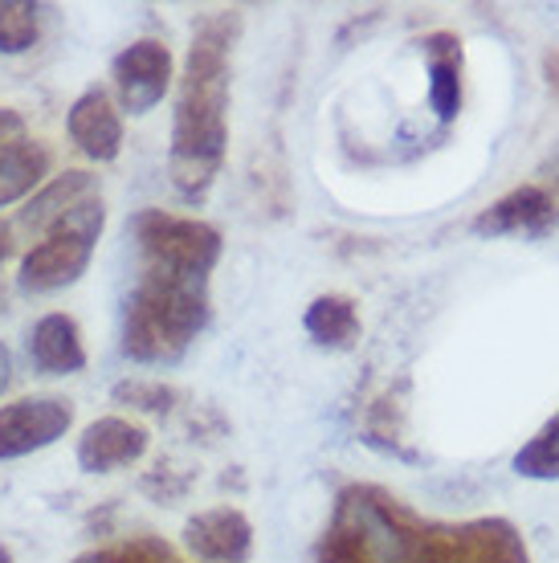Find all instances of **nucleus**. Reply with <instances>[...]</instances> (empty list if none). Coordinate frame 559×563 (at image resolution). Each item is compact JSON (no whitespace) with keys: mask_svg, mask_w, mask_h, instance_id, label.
Returning a JSON list of instances; mask_svg holds the SVG:
<instances>
[{"mask_svg":"<svg viewBox=\"0 0 559 563\" xmlns=\"http://www.w3.org/2000/svg\"><path fill=\"white\" fill-rule=\"evenodd\" d=\"M140 282L127 298L123 352L140 364H176L209 323V274L221 233L196 217L147 209L135 217Z\"/></svg>","mask_w":559,"mask_h":563,"instance_id":"1","label":"nucleus"},{"mask_svg":"<svg viewBox=\"0 0 559 563\" xmlns=\"http://www.w3.org/2000/svg\"><path fill=\"white\" fill-rule=\"evenodd\" d=\"M0 563H13V555H9V548H0Z\"/></svg>","mask_w":559,"mask_h":563,"instance_id":"23","label":"nucleus"},{"mask_svg":"<svg viewBox=\"0 0 559 563\" xmlns=\"http://www.w3.org/2000/svg\"><path fill=\"white\" fill-rule=\"evenodd\" d=\"M50 164L54 155L42 140H13L0 147V209L13 205V200L29 197L37 184L50 176Z\"/></svg>","mask_w":559,"mask_h":563,"instance_id":"14","label":"nucleus"},{"mask_svg":"<svg viewBox=\"0 0 559 563\" xmlns=\"http://www.w3.org/2000/svg\"><path fill=\"white\" fill-rule=\"evenodd\" d=\"M37 42V9L21 0H0V54H25Z\"/></svg>","mask_w":559,"mask_h":563,"instance_id":"17","label":"nucleus"},{"mask_svg":"<svg viewBox=\"0 0 559 563\" xmlns=\"http://www.w3.org/2000/svg\"><path fill=\"white\" fill-rule=\"evenodd\" d=\"M143 453H147V429L123 421V417H102V421L86 424L83 441H78V465L86 474H111L119 465L140 462Z\"/></svg>","mask_w":559,"mask_h":563,"instance_id":"9","label":"nucleus"},{"mask_svg":"<svg viewBox=\"0 0 559 563\" xmlns=\"http://www.w3.org/2000/svg\"><path fill=\"white\" fill-rule=\"evenodd\" d=\"M556 200L544 184H523V188L506 192L503 200H494L490 209L478 212L474 233H482V238H511V233L547 238L556 229Z\"/></svg>","mask_w":559,"mask_h":563,"instance_id":"7","label":"nucleus"},{"mask_svg":"<svg viewBox=\"0 0 559 563\" xmlns=\"http://www.w3.org/2000/svg\"><path fill=\"white\" fill-rule=\"evenodd\" d=\"M515 474L531 482H559V412L515 453Z\"/></svg>","mask_w":559,"mask_h":563,"instance_id":"16","label":"nucleus"},{"mask_svg":"<svg viewBox=\"0 0 559 563\" xmlns=\"http://www.w3.org/2000/svg\"><path fill=\"white\" fill-rule=\"evenodd\" d=\"M29 360L45 376H74L86 367L83 331L70 314H45L29 331Z\"/></svg>","mask_w":559,"mask_h":563,"instance_id":"11","label":"nucleus"},{"mask_svg":"<svg viewBox=\"0 0 559 563\" xmlns=\"http://www.w3.org/2000/svg\"><path fill=\"white\" fill-rule=\"evenodd\" d=\"M78 563H180L168 548L160 543H127V548H107V551H90Z\"/></svg>","mask_w":559,"mask_h":563,"instance_id":"18","label":"nucleus"},{"mask_svg":"<svg viewBox=\"0 0 559 563\" xmlns=\"http://www.w3.org/2000/svg\"><path fill=\"white\" fill-rule=\"evenodd\" d=\"M4 257H9V229L0 225V266H4Z\"/></svg>","mask_w":559,"mask_h":563,"instance_id":"22","label":"nucleus"},{"mask_svg":"<svg viewBox=\"0 0 559 563\" xmlns=\"http://www.w3.org/2000/svg\"><path fill=\"white\" fill-rule=\"evenodd\" d=\"M303 327L322 347H351L360 339V310L343 295H322L307 307Z\"/></svg>","mask_w":559,"mask_h":563,"instance_id":"15","label":"nucleus"},{"mask_svg":"<svg viewBox=\"0 0 559 563\" xmlns=\"http://www.w3.org/2000/svg\"><path fill=\"white\" fill-rule=\"evenodd\" d=\"M9 380H13V355H9V347L0 343V393L9 388Z\"/></svg>","mask_w":559,"mask_h":563,"instance_id":"21","label":"nucleus"},{"mask_svg":"<svg viewBox=\"0 0 559 563\" xmlns=\"http://www.w3.org/2000/svg\"><path fill=\"white\" fill-rule=\"evenodd\" d=\"M556 188H559V159H556ZM556 200V212H559V197H551Z\"/></svg>","mask_w":559,"mask_h":563,"instance_id":"24","label":"nucleus"},{"mask_svg":"<svg viewBox=\"0 0 559 563\" xmlns=\"http://www.w3.org/2000/svg\"><path fill=\"white\" fill-rule=\"evenodd\" d=\"M66 128H70V140L78 143V152L98 159V164L114 159L123 147V119L98 86L74 102L70 114H66Z\"/></svg>","mask_w":559,"mask_h":563,"instance_id":"10","label":"nucleus"},{"mask_svg":"<svg viewBox=\"0 0 559 563\" xmlns=\"http://www.w3.org/2000/svg\"><path fill=\"white\" fill-rule=\"evenodd\" d=\"M319 563H531V555L506 519L434 522L380 486H348Z\"/></svg>","mask_w":559,"mask_h":563,"instance_id":"2","label":"nucleus"},{"mask_svg":"<svg viewBox=\"0 0 559 563\" xmlns=\"http://www.w3.org/2000/svg\"><path fill=\"white\" fill-rule=\"evenodd\" d=\"M21 135H25V119L17 111H9V107H0V147L21 140Z\"/></svg>","mask_w":559,"mask_h":563,"instance_id":"20","label":"nucleus"},{"mask_svg":"<svg viewBox=\"0 0 559 563\" xmlns=\"http://www.w3.org/2000/svg\"><path fill=\"white\" fill-rule=\"evenodd\" d=\"M238 16H209L193 37L188 66H184L176 128H172L168 172L176 192L200 200L212 188L224 164L229 143V54H233Z\"/></svg>","mask_w":559,"mask_h":563,"instance_id":"3","label":"nucleus"},{"mask_svg":"<svg viewBox=\"0 0 559 563\" xmlns=\"http://www.w3.org/2000/svg\"><path fill=\"white\" fill-rule=\"evenodd\" d=\"M420 45L429 62V102L441 123H453L462 111V42L453 33H434Z\"/></svg>","mask_w":559,"mask_h":563,"instance_id":"12","label":"nucleus"},{"mask_svg":"<svg viewBox=\"0 0 559 563\" xmlns=\"http://www.w3.org/2000/svg\"><path fill=\"white\" fill-rule=\"evenodd\" d=\"M114 396H119V400H135L140 409H168V405H164L168 393H164V388H147V384H123Z\"/></svg>","mask_w":559,"mask_h":563,"instance_id":"19","label":"nucleus"},{"mask_svg":"<svg viewBox=\"0 0 559 563\" xmlns=\"http://www.w3.org/2000/svg\"><path fill=\"white\" fill-rule=\"evenodd\" d=\"M70 424L74 405L57 396H29V400L0 405V462L54 445L57 437H66Z\"/></svg>","mask_w":559,"mask_h":563,"instance_id":"5","label":"nucleus"},{"mask_svg":"<svg viewBox=\"0 0 559 563\" xmlns=\"http://www.w3.org/2000/svg\"><path fill=\"white\" fill-rule=\"evenodd\" d=\"M172 86V54L164 42H143L127 45L123 54L114 57V90H119V102L123 111L131 114H147L155 102H164Z\"/></svg>","mask_w":559,"mask_h":563,"instance_id":"6","label":"nucleus"},{"mask_svg":"<svg viewBox=\"0 0 559 563\" xmlns=\"http://www.w3.org/2000/svg\"><path fill=\"white\" fill-rule=\"evenodd\" d=\"M102 221H107L102 200H78L25 254V262H21V290H29V295H54L62 286H74L86 274V266H90Z\"/></svg>","mask_w":559,"mask_h":563,"instance_id":"4","label":"nucleus"},{"mask_svg":"<svg viewBox=\"0 0 559 563\" xmlns=\"http://www.w3.org/2000/svg\"><path fill=\"white\" fill-rule=\"evenodd\" d=\"M90 192H95V176H90V172H62V176H54V180L45 184L42 192L21 209L17 229H25V233H50V229H54L78 200L90 197Z\"/></svg>","mask_w":559,"mask_h":563,"instance_id":"13","label":"nucleus"},{"mask_svg":"<svg viewBox=\"0 0 559 563\" xmlns=\"http://www.w3.org/2000/svg\"><path fill=\"white\" fill-rule=\"evenodd\" d=\"M184 543L200 563H245L253 555V527L238 507H212L188 519Z\"/></svg>","mask_w":559,"mask_h":563,"instance_id":"8","label":"nucleus"}]
</instances>
